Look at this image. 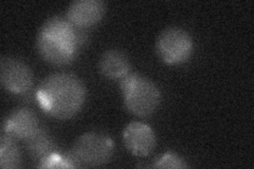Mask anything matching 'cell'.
Wrapping results in <instances>:
<instances>
[{"label":"cell","instance_id":"cell-2","mask_svg":"<svg viewBox=\"0 0 254 169\" xmlns=\"http://www.w3.org/2000/svg\"><path fill=\"white\" fill-rule=\"evenodd\" d=\"M120 88L127 110L134 115L148 116L160 105V90L145 76L128 73L121 79Z\"/></svg>","mask_w":254,"mask_h":169},{"label":"cell","instance_id":"cell-12","mask_svg":"<svg viewBox=\"0 0 254 169\" xmlns=\"http://www.w3.org/2000/svg\"><path fill=\"white\" fill-rule=\"evenodd\" d=\"M21 163V156L15 139L10 134L1 131L0 136V167L2 169L18 168Z\"/></svg>","mask_w":254,"mask_h":169},{"label":"cell","instance_id":"cell-4","mask_svg":"<svg viewBox=\"0 0 254 169\" xmlns=\"http://www.w3.org/2000/svg\"><path fill=\"white\" fill-rule=\"evenodd\" d=\"M193 39L189 32L178 27L163 30L156 42L158 56L169 65H180L188 61L193 53Z\"/></svg>","mask_w":254,"mask_h":169},{"label":"cell","instance_id":"cell-14","mask_svg":"<svg viewBox=\"0 0 254 169\" xmlns=\"http://www.w3.org/2000/svg\"><path fill=\"white\" fill-rule=\"evenodd\" d=\"M39 168H71L66 159V156H62L59 152H54L51 156L41 161L38 165Z\"/></svg>","mask_w":254,"mask_h":169},{"label":"cell","instance_id":"cell-13","mask_svg":"<svg viewBox=\"0 0 254 169\" xmlns=\"http://www.w3.org/2000/svg\"><path fill=\"white\" fill-rule=\"evenodd\" d=\"M154 168H187L188 164L179 156L173 152H166L156 161Z\"/></svg>","mask_w":254,"mask_h":169},{"label":"cell","instance_id":"cell-8","mask_svg":"<svg viewBox=\"0 0 254 169\" xmlns=\"http://www.w3.org/2000/svg\"><path fill=\"white\" fill-rule=\"evenodd\" d=\"M36 48L46 61L58 66L70 63L75 58L78 50L73 46L39 32L36 38Z\"/></svg>","mask_w":254,"mask_h":169},{"label":"cell","instance_id":"cell-3","mask_svg":"<svg viewBox=\"0 0 254 169\" xmlns=\"http://www.w3.org/2000/svg\"><path fill=\"white\" fill-rule=\"evenodd\" d=\"M115 145L109 136L99 132H88L79 136L65 155L71 168L101 167L113 158Z\"/></svg>","mask_w":254,"mask_h":169},{"label":"cell","instance_id":"cell-5","mask_svg":"<svg viewBox=\"0 0 254 169\" xmlns=\"http://www.w3.org/2000/svg\"><path fill=\"white\" fill-rule=\"evenodd\" d=\"M0 79L5 90L12 93H26L33 84V74L26 62L13 57H2L0 61Z\"/></svg>","mask_w":254,"mask_h":169},{"label":"cell","instance_id":"cell-10","mask_svg":"<svg viewBox=\"0 0 254 169\" xmlns=\"http://www.w3.org/2000/svg\"><path fill=\"white\" fill-rule=\"evenodd\" d=\"M101 73L110 79H122L129 73L130 61L123 51L110 49L103 53L99 62Z\"/></svg>","mask_w":254,"mask_h":169},{"label":"cell","instance_id":"cell-9","mask_svg":"<svg viewBox=\"0 0 254 169\" xmlns=\"http://www.w3.org/2000/svg\"><path fill=\"white\" fill-rule=\"evenodd\" d=\"M38 129L39 120L29 108L15 109L2 122V132L18 140H28Z\"/></svg>","mask_w":254,"mask_h":169},{"label":"cell","instance_id":"cell-11","mask_svg":"<svg viewBox=\"0 0 254 169\" xmlns=\"http://www.w3.org/2000/svg\"><path fill=\"white\" fill-rule=\"evenodd\" d=\"M26 142L29 155L39 162L57 152V145L52 136L42 128H39Z\"/></svg>","mask_w":254,"mask_h":169},{"label":"cell","instance_id":"cell-1","mask_svg":"<svg viewBox=\"0 0 254 169\" xmlns=\"http://www.w3.org/2000/svg\"><path fill=\"white\" fill-rule=\"evenodd\" d=\"M36 99L48 115L69 119L76 115L86 101V88L77 76L70 73H54L39 85Z\"/></svg>","mask_w":254,"mask_h":169},{"label":"cell","instance_id":"cell-7","mask_svg":"<svg viewBox=\"0 0 254 169\" xmlns=\"http://www.w3.org/2000/svg\"><path fill=\"white\" fill-rule=\"evenodd\" d=\"M125 147L133 156L146 157L156 146V135L152 128L141 122H132L123 132Z\"/></svg>","mask_w":254,"mask_h":169},{"label":"cell","instance_id":"cell-6","mask_svg":"<svg viewBox=\"0 0 254 169\" xmlns=\"http://www.w3.org/2000/svg\"><path fill=\"white\" fill-rule=\"evenodd\" d=\"M105 3L101 0H76L67 9L66 18L77 29L95 26L104 17Z\"/></svg>","mask_w":254,"mask_h":169}]
</instances>
